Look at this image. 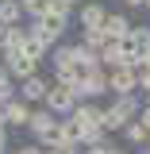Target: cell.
Segmentation results:
<instances>
[{"instance_id":"6da1fadb","label":"cell","mask_w":150,"mask_h":154,"mask_svg":"<svg viewBox=\"0 0 150 154\" xmlns=\"http://www.w3.org/2000/svg\"><path fill=\"white\" fill-rule=\"evenodd\" d=\"M139 108H142V104H139V96H135V93L115 96L112 104L104 108V131H108V135H112V131H123L135 116H139Z\"/></svg>"},{"instance_id":"7a4b0ae2","label":"cell","mask_w":150,"mask_h":154,"mask_svg":"<svg viewBox=\"0 0 150 154\" xmlns=\"http://www.w3.org/2000/svg\"><path fill=\"white\" fill-rule=\"evenodd\" d=\"M73 93H77V100H100V96L108 93V69H104V66H89V69H81Z\"/></svg>"},{"instance_id":"3957f363","label":"cell","mask_w":150,"mask_h":154,"mask_svg":"<svg viewBox=\"0 0 150 154\" xmlns=\"http://www.w3.org/2000/svg\"><path fill=\"white\" fill-rule=\"evenodd\" d=\"M139 62V50H131L127 38H108V46L100 50V66L104 69H119V66H135Z\"/></svg>"},{"instance_id":"277c9868","label":"cell","mask_w":150,"mask_h":154,"mask_svg":"<svg viewBox=\"0 0 150 154\" xmlns=\"http://www.w3.org/2000/svg\"><path fill=\"white\" fill-rule=\"evenodd\" d=\"M42 104H46L54 116H62V119H66V116L77 108V93H73V85H62V81H54V85L46 89V96H42Z\"/></svg>"},{"instance_id":"5b68a950","label":"cell","mask_w":150,"mask_h":154,"mask_svg":"<svg viewBox=\"0 0 150 154\" xmlns=\"http://www.w3.org/2000/svg\"><path fill=\"white\" fill-rule=\"evenodd\" d=\"M38 62H42V54H35L31 46H23V50H8L4 54V66L12 69V77H31V73H38Z\"/></svg>"},{"instance_id":"8992f818","label":"cell","mask_w":150,"mask_h":154,"mask_svg":"<svg viewBox=\"0 0 150 154\" xmlns=\"http://www.w3.org/2000/svg\"><path fill=\"white\" fill-rule=\"evenodd\" d=\"M38 143H46L50 150H66V146H81L77 143V127H73V119L66 116V119H54V127L42 135Z\"/></svg>"},{"instance_id":"52a82bcc","label":"cell","mask_w":150,"mask_h":154,"mask_svg":"<svg viewBox=\"0 0 150 154\" xmlns=\"http://www.w3.org/2000/svg\"><path fill=\"white\" fill-rule=\"evenodd\" d=\"M66 23H69V19L35 16V19H31V38H42L46 46H54V42H62V35H66Z\"/></svg>"},{"instance_id":"ba28073f","label":"cell","mask_w":150,"mask_h":154,"mask_svg":"<svg viewBox=\"0 0 150 154\" xmlns=\"http://www.w3.org/2000/svg\"><path fill=\"white\" fill-rule=\"evenodd\" d=\"M69 119H73L77 135H81V127H96V123H104V104H96V100H77V108L69 112Z\"/></svg>"},{"instance_id":"9c48e42d","label":"cell","mask_w":150,"mask_h":154,"mask_svg":"<svg viewBox=\"0 0 150 154\" xmlns=\"http://www.w3.org/2000/svg\"><path fill=\"white\" fill-rule=\"evenodd\" d=\"M139 89V73H135V66H119V69H108V93L115 96H127Z\"/></svg>"},{"instance_id":"30bf717a","label":"cell","mask_w":150,"mask_h":154,"mask_svg":"<svg viewBox=\"0 0 150 154\" xmlns=\"http://www.w3.org/2000/svg\"><path fill=\"white\" fill-rule=\"evenodd\" d=\"M77 19H81V27H104L108 8H104L100 0H85V4L77 8Z\"/></svg>"},{"instance_id":"8fae6325","label":"cell","mask_w":150,"mask_h":154,"mask_svg":"<svg viewBox=\"0 0 150 154\" xmlns=\"http://www.w3.org/2000/svg\"><path fill=\"white\" fill-rule=\"evenodd\" d=\"M46 77H38V73H31V77H23V85H19V100H27V104H38L42 96H46Z\"/></svg>"},{"instance_id":"7c38bea8","label":"cell","mask_w":150,"mask_h":154,"mask_svg":"<svg viewBox=\"0 0 150 154\" xmlns=\"http://www.w3.org/2000/svg\"><path fill=\"white\" fill-rule=\"evenodd\" d=\"M131 16H127V12H108V19H104V35L108 38H127L131 35Z\"/></svg>"},{"instance_id":"4fadbf2b","label":"cell","mask_w":150,"mask_h":154,"mask_svg":"<svg viewBox=\"0 0 150 154\" xmlns=\"http://www.w3.org/2000/svg\"><path fill=\"white\" fill-rule=\"evenodd\" d=\"M27 119H31V104L27 100H4V123L27 127Z\"/></svg>"},{"instance_id":"5bb4252c","label":"cell","mask_w":150,"mask_h":154,"mask_svg":"<svg viewBox=\"0 0 150 154\" xmlns=\"http://www.w3.org/2000/svg\"><path fill=\"white\" fill-rule=\"evenodd\" d=\"M54 119H58V116L50 112V108H31V119H27V131L35 135V139H42V135H46L50 127H54Z\"/></svg>"},{"instance_id":"9a60e30c","label":"cell","mask_w":150,"mask_h":154,"mask_svg":"<svg viewBox=\"0 0 150 154\" xmlns=\"http://www.w3.org/2000/svg\"><path fill=\"white\" fill-rule=\"evenodd\" d=\"M27 38H31V31H23L19 23L4 27V50H0V54H8V50H23V46H27Z\"/></svg>"},{"instance_id":"2e32d148","label":"cell","mask_w":150,"mask_h":154,"mask_svg":"<svg viewBox=\"0 0 150 154\" xmlns=\"http://www.w3.org/2000/svg\"><path fill=\"white\" fill-rule=\"evenodd\" d=\"M123 139H127L131 146H146V143H150V127L142 123V119H139V116H135L131 123L123 127Z\"/></svg>"},{"instance_id":"e0dca14e","label":"cell","mask_w":150,"mask_h":154,"mask_svg":"<svg viewBox=\"0 0 150 154\" xmlns=\"http://www.w3.org/2000/svg\"><path fill=\"white\" fill-rule=\"evenodd\" d=\"M23 19V8H19V0H0V27H12Z\"/></svg>"},{"instance_id":"ac0fdd59","label":"cell","mask_w":150,"mask_h":154,"mask_svg":"<svg viewBox=\"0 0 150 154\" xmlns=\"http://www.w3.org/2000/svg\"><path fill=\"white\" fill-rule=\"evenodd\" d=\"M127 42H131V50H150V23H139V27H131V35H127Z\"/></svg>"},{"instance_id":"d6986e66","label":"cell","mask_w":150,"mask_h":154,"mask_svg":"<svg viewBox=\"0 0 150 154\" xmlns=\"http://www.w3.org/2000/svg\"><path fill=\"white\" fill-rule=\"evenodd\" d=\"M81 42L93 46V50H104L108 46V35H104V27H81Z\"/></svg>"},{"instance_id":"ffe728a7","label":"cell","mask_w":150,"mask_h":154,"mask_svg":"<svg viewBox=\"0 0 150 154\" xmlns=\"http://www.w3.org/2000/svg\"><path fill=\"white\" fill-rule=\"evenodd\" d=\"M42 16H58V19H69L73 16V4L69 0H46V12Z\"/></svg>"},{"instance_id":"44dd1931","label":"cell","mask_w":150,"mask_h":154,"mask_svg":"<svg viewBox=\"0 0 150 154\" xmlns=\"http://www.w3.org/2000/svg\"><path fill=\"white\" fill-rule=\"evenodd\" d=\"M4 100H12V69L8 66H0V104Z\"/></svg>"},{"instance_id":"7402d4cb","label":"cell","mask_w":150,"mask_h":154,"mask_svg":"<svg viewBox=\"0 0 150 154\" xmlns=\"http://www.w3.org/2000/svg\"><path fill=\"white\" fill-rule=\"evenodd\" d=\"M19 8L35 19V16H42V12H46V0H19Z\"/></svg>"},{"instance_id":"603a6c76","label":"cell","mask_w":150,"mask_h":154,"mask_svg":"<svg viewBox=\"0 0 150 154\" xmlns=\"http://www.w3.org/2000/svg\"><path fill=\"white\" fill-rule=\"evenodd\" d=\"M135 73H139V81H146V77H150V50H142V54H139V62H135Z\"/></svg>"},{"instance_id":"cb8c5ba5","label":"cell","mask_w":150,"mask_h":154,"mask_svg":"<svg viewBox=\"0 0 150 154\" xmlns=\"http://www.w3.org/2000/svg\"><path fill=\"white\" fill-rule=\"evenodd\" d=\"M81 154H108V143H96V146H85Z\"/></svg>"},{"instance_id":"d4e9b609","label":"cell","mask_w":150,"mask_h":154,"mask_svg":"<svg viewBox=\"0 0 150 154\" xmlns=\"http://www.w3.org/2000/svg\"><path fill=\"white\" fill-rule=\"evenodd\" d=\"M19 154H46L42 146H35V143H27V146H19Z\"/></svg>"},{"instance_id":"484cf974","label":"cell","mask_w":150,"mask_h":154,"mask_svg":"<svg viewBox=\"0 0 150 154\" xmlns=\"http://www.w3.org/2000/svg\"><path fill=\"white\" fill-rule=\"evenodd\" d=\"M139 89H142V96H146V104H150V77H146V81H139Z\"/></svg>"},{"instance_id":"4316f807","label":"cell","mask_w":150,"mask_h":154,"mask_svg":"<svg viewBox=\"0 0 150 154\" xmlns=\"http://www.w3.org/2000/svg\"><path fill=\"white\" fill-rule=\"evenodd\" d=\"M146 0H123V8H142Z\"/></svg>"},{"instance_id":"83f0119b","label":"cell","mask_w":150,"mask_h":154,"mask_svg":"<svg viewBox=\"0 0 150 154\" xmlns=\"http://www.w3.org/2000/svg\"><path fill=\"white\" fill-rule=\"evenodd\" d=\"M108 154H131V150H119V146H112V143H108Z\"/></svg>"},{"instance_id":"f1b7e54d","label":"cell","mask_w":150,"mask_h":154,"mask_svg":"<svg viewBox=\"0 0 150 154\" xmlns=\"http://www.w3.org/2000/svg\"><path fill=\"white\" fill-rule=\"evenodd\" d=\"M4 143H8V135H4V131H0V154H4Z\"/></svg>"},{"instance_id":"f546056e","label":"cell","mask_w":150,"mask_h":154,"mask_svg":"<svg viewBox=\"0 0 150 154\" xmlns=\"http://www.w3.org/2000/svg\"><path fill=\"white\" fill-rule=\"evenodd\" d=\"M0 131H4V104H0Z\"/></svg>"},{"instance_id":"4dcf8cb0","label":"cell","mask_w":150,"mask_h":154,"mask_svg":"<svg viewBox=\"0 0 150 154\" xmlns=\"http://www.w3.org/2000/svg\"><path fill=\"white\" fill-rule=\"evenodd\" d=\"M69 4H73V8H77V4H85V0H69Z\"/></svg>"},{"instance_id":"1f68e13d","label":"cell","mask_w":150,"mask_h":154,"mask_svg":"<svg viewBox=\"0 0 150 154\" xmlns=\"http://www.w3.org/2000/svg\"><path fill=\"white\" fill-rule=\"evenodd\" d=\"M142 8H146V12H150V0H146V4H142Z\"/></svg>"},{"instance_id":"d6a6232c","label":"cell","mask_w":150,"mask_h":154,"mask_svg":"<svg viewBox=\"0 0 150 154\" xmlns=\"http://www.w3.org/2000/svg\"><path fill=\"white\" fill-rule=\"evenodd\" d=\"M139 154H150V146H146V150H139Z\"/></svg>"}]
</instances>
